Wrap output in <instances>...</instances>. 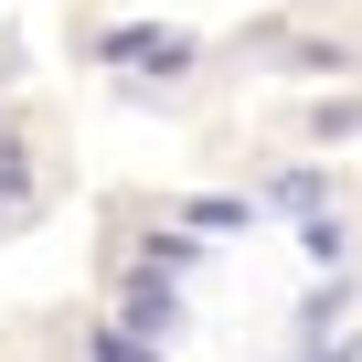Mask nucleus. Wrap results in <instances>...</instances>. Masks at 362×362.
I'll return each instance as SVG.
<instances>
[{"label":"nucleus","instance_id":"1","mask_svg":"<svg viewBox=\"0 0 362 362\" xmlns=\"http://www.w3.org/2000/svg\"><path fill=\"white\" fill-rule=\"evenodd\" d=\"M96 362H149L139 341H117V330H96Z\"/></svg>","mask_w":362,"mask_h":362}]
</instances>
